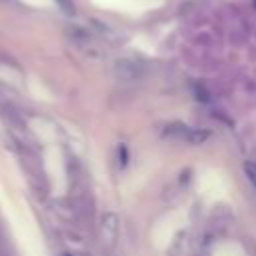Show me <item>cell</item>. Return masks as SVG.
Segmentation results:
<instances>
[{
	"instance_id": "3",
	"label": "cell",
	"mask_w": 256,
	"mask_h": 256,
	"mask_svg": "<svg viewBox=\"0 0 256 256\" xmlns=\"http://www.w3.org/2000/svg\"><path fill=\"white\" fill-rule=\"evenodd\" d=\"M244 174H246V178L250 180V184L254 186V190H256V162H244Z\"/></svg>"
},
{
	"instance_id": "4",
	"label": "cell",
	"mask_w": 256,
	"mask_h": 256,
	"mask_svg": "<svg viewBox=\"0 0 256 256\" xmlns=\"http://www.w3.org/2000/svg\"><path fill=\"white\" fill-rule=\"evenodd\" d=\"M60 256H76V254H70V252H64V254H60Z\"/></svg>"
},
{
	"instance_id": "2",
	"label": "cell",
	"mask_w": 256,
	"mask_h": 256,
	"mask_svg": "<svg viewBox=\"0 0 256 256\" xmlns=\"http://www.w3.org/2000/svg\"><path fill=\"white\" fill-rule=\"evenodd\" d=\"M116 236H118V216L110 212L102 218V238L106 240V244H112Z\"/></svg>"
},
{
	"instance_id": "1",
	"label": "cell",
	"mask_w": 256,
	"mask_h": 256,
	"mask_svg": "<svg viewBox=\"0 0 256 256\" xmlns=\"http://www.w3.org/2000/svg\"><path fill=\"white\" fill-rule=\"evenodd\" d=\"M164 134L170 136V138H176V140L190 142V144H202L210 136L206 130H194V128H190L186 124H170V126H166Z\"/></svg>"
}]
</instances>
